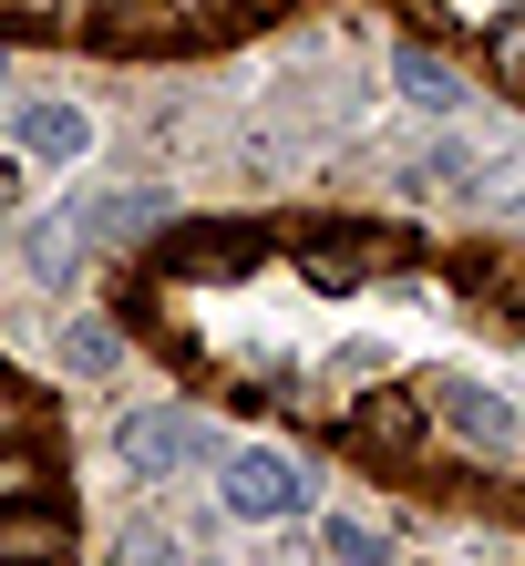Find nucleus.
Wrapping results in <instances>:
<instances>
[{
  "label": "nucleus",
  "instance_id": "nucleus-1",
  "mask_svg": "<svg viewBox=\"0 0 525 566\" xmlns=\"http://www.w3.org/2000/svg\"><path fill=\"white\" fill-rule=\"evenodd\" d=\"M412 258V227H300V279L309 289H360Z\"/></svg>",
  "mask_w": 525,
  "mask_h": 566
},
{
  "label": "nucleus",
  "instance_id": "nucleus-2",
  "mask_svg": "<svg viewBox=\"0 0 525 566\" xmlns=\"http://www.w3.org/2000/svg\"><path fill=\"white\" fill-rule=\"evenodd\" d=\"M114 453H124V474H186V463L196 453H207V422H196V412H124L114 422Z\"/></svg>",
  "mask_w": 525,
  "mask_h": 566
},
{
  "label": "nucleus",
  "instance_id": "nucleus-3",
  "mask_svg": "<svg viewBox=\"0 0 525 566\" xmlns=\"http://www.w3.org/2000/svg\"><path fill=\"white\" fill-rule=\"evenodd\" d=\"M300 505H309V474L288 453H238V463H227V515L279 525V515H300Z\"/></svg>",
  "mask_w": 525,
  "mask_h": 566
},
{
  "label": "nucleus",
  "instance_id": "nucleus-4",
  "mask_svg": "<svg viewBox=\"0 0 525 566\" xmlns=\"http://www.w3.org/2000/svg\"><path fill=\"white\" fill-rule=\"evenodd\" d=\"M433 412L464 432L474 453H515V402H505V391H484V381H433Z\"/></svg>",
  "mask_w": 525,
  "mask_h": 566
},
{
  "label": "nucleus",
  "instance_id": "nucleus-5",
  "mask_svg": "<svg viewBox=\"0 0 525 566\" xmlns=\"http://www.w3.org/2000/svg\"><path fill=\"white\" fill-rule=\"evenodd\" d=\"M62 546H73V515L42 505V494H21V505L0 515V566H52Z\"/></svg>",
  "mask_w": 525,
  "mask_h": 566
},
{
  "label": "nucleus",
  "instance_id": "nucleus-6",
  "mask_svg": "<svg viewBox=\"0 0 525 566\" xmlns=\"http://www.w3.org/2000/svg\"><path fill=\"white\" fill-rule=\"evenodd\" d=\"M21 155H42V165H83L93 155V114L83 104H21Z\"/></svg>",
  "mask_w": 525,
  "mask_h": 566
},
{
  "label": "nucleus",
  "instance_id": "nucleus-7",
  "mask_svg": "<svg viewBox=\"0 0 525 566\" xmlns=\"http://www.w3.org/2000/svg\"><path fill=\"white\" fill-rule=\"evenodd\" d=\"M176 258H186L196 279H248L258 258H269V238H258V227H238V217H227V227H186V238H176Z\"/></svg>",
  "mask_w": 525,
  "mask_h": 566
},
{
  "label": "nucleus",
  "instance_id": "nucleus-8",
  "mask_svg": "<svg viewBox=\"0 0 525 566\" xmlns=\"http://www.w3.org/2000/svg\"><path fill=\"white\" fill-rule=\"evenodd\" d=\"M350 432H360V453H422V391H371V402L350 412Z\"/></svg>",
  "mask_w": 525,
  "mask_h": 566
},
{
  "label": "nucleus",
  "instance_id": "nucleus-9",
  "mask_svg": "<svg viewBox=\"0 0 525 566\" xmlns=\"http://www.w3.org/2000/svg\"><path fill=\"white\" fill-rule=\"evenodd\" d=\"M73 227H93V238H145V227H166V186H104Z\"/></svg>",
  "mask_w": 525,
  "mask_h": 566
},
{
  "label": "nucleus",
  "instance_id": "nucleus-10",
  "mask_svg": "<svg viewBox=\"0 0 525 566\" xmlns=\"http://www.w3.org/2000/svg\"><path fill=\"white\" fill-rule=\"evenodd\" d=\"M391 93L422 104V114H453V104H464V73H443L433 52H391Z\"/></svg>",
  "mask_w": 525,
  "mask_h": 566
},
{
  "label": "nucleus",
  "instance_id": "nucleus-11",
  "mask_svg": "<svg viewBox=\"0 0 525 566\" xmlns=\"http://www.w3.org/2000/svg\"><path fill=\"white\" fill-rule=\"evenodd\" d=\"M93 31H104L114 52H135V42H166L176 11H166V0H104V11H93Z\"/></svg>",
  "mask_w": 525,
  "mask_h": 566
},
{
  "label": "nucleus",
  "instance_id": "nucleus-12",
  "mask_svg": "<svg viewBox=\"0 0 525 566\" xmlns=\"http://www.w3.org/2000/svg\"><path fill=\"white\" fill-rule=\"evenodd\" d=\"M484 73H495L505 93H525V11H495V21H484Z\"/></svg>",
  "mask_w": 525,
  "mask_h": 566
},
{
  "label": "nucleus",
  "instance_id": "nucleus-13",
  "mask_svg": "<svg viewBox=\"0 0 525 566\" xmlns=\"http://www.w3.org/2000/svg\"><path fill=\"white\" fill-rule=\"evenodd\" d=\"M83 269V238H73V217H42V227H31V279H73Z\"/></svg>",
  "mask_w": 525,
  "mask_h": 566
},
{
  "label": "nucleus",
  "instance_id": "nucleus-14",
  "mask_svg": "<svg viewBox=\"0 0 525 566\" xmlns=\"http://www.w3.org/2000/svg\"><path fill=\"white\" fill-rule=\"evenodd\" d=\"M114 566H186V536H176V525H124V536H114Z\"/></svg>",
  "mask_w": 525,
  "mask_h": 566
},
{
  "label": "nucleus",
  "instance_id": "nucleus-15",
  "mask_svg": "<svg viewBox=\"0 0 525 566\" xmlns=\"http://www.w3.org/2000/svg\"><path fill=\"white\" fill-rule=\"evenodd\" d=\"M319 546H330V566H391L381 525H360V515H330V525H319Z\"/></svg>",
  "mask_w": 525,
  "mask_h": 566
},
{
  "label": "nucleus",
  "instance_id": "nucleus-16",
  "mask_svg": "<svg viewBox=\"0 0 525 566\" xmlns=\"http://www.w3.org/2000/svg\"><path fill=\"white\" fill-rule=\"evenodd\" d=\"M21 494H42V463H31V453H0V505H21Z\"/></svg>",
  "mask_w": 525,
  "mask_h": 566
},
{
  "label": "nucleus",
  "instance_id": "nucleus-17",
  "mask_svg": "<svg viewBox=\"0 0 525 566\" xmlns=\"http://www.w3.org/2000/svg\"><path fill=\"white\" fill-rule=\"evenodd\" d=\"M62 360H73V371H104V360H114V329H73V340H62Z\"/></svg>",
  "mask_w": 525,
  "mask_h": 566
}]
</instances>
